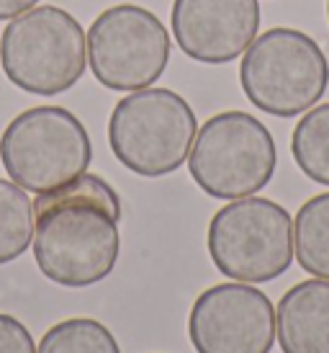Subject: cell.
Returning <instances> with one entry per match:
<instances>
[{
    "label": "cell",
    "instance_id": "1",
    "mask_svg": "<svg viewBox=\"0 0 329 353\" xmlns=\"http://www.w3.org/2000/svg\"><path fill=\"white\" fill-rule=\"evenodd\" d=\"M121 199L103 178L83 173L34 199V258L49 281L67 289L111 276L121 253Z\"/></svg>",
    "mask_w": 329,
    "mask_h": 353
},
{
    "label": "cell",
    "instance_id": "2",
    "mask_svg": "<svg viewBox=\"0 0 329 353\" xmlns=\"http://www.w3.org/2000/svg\"><path fill=\"white\" fill-rule=\"evenodd\" d=\"M240 85L262 114L293 119L324 99L329 62L319 41L290 26L257 34L244 50Z\"/></svg>",
    "mask_w": 329,
    "mask_h": 353
},
{
    "label": "cell",
    "instance_id": "3",
    "mask_svg": "<svg viewBox=\"0 0 329 353\" xmlns=\"http://www.w3.org/2000/svg\"><path fill=\"white\" fill-rule=\"evenodd\" d=\"M0 65L16 88L31 96H59L78 85L87 68V34L57 6L10 19L0 34Z\"/></svg>",
    "mask_w": 329,
    "mask_h": 353
},
{
    "label": "cell",
    "instance_id": "4",
    "mask_svg": "<svg viewBox=\"0 0 329 353\" xmlns=\"http://www.w3.org/2000/svg\"><path fill=\"white\" fill-rule=\"evenodd\" d=\"M198 121L191 103L167 88H142L121 99L108 119V145L124 168L162 178L183 165Z\"/></svg>",
    "mask_w": 329,
    "mask_h": 353
},
{
    "label": "cell",
    "instance_id": "5",
    "mask_svg": "<svg viewBox=\"0 0 329 353\" xmlns=\"http://www.w3.org/2000/svg\"><path fill=\"white\" fill-rule=\"evenodd\" d=\"M278 148L270 129L247 111H222L195 132L188 170L206 196H255L275 176Z\"/></svg>",
    "mask_w": 329,
    "mask_h": 353
},
{
    "label": "cell",
    "instance_id": "6",
    "mask_svg": "<svg viewBox=\"0 0 329 353\" xmlns=\"http://www.w3.org/2000/svg\"><path fill=\"white\" fill-rule=\"evenodd\" d=\"M206 248L226 279L268 284L293 263V216L270 199H234L211 216Z\"/></svg>",
    "mask_w": 329,
    "mask_h": 353
},
{
    "label": "cell",
    "instance_id": "7",
    "mask_svg": "<svg viewBox=\"0 0 329 353\" xmlns=\"http://www.w3.org/2000/svg\"><path fill=\"white\" fill-rule=\"evenodd\" d=\"M93 160L90 134L72 111L34 106L0 134V163L13 183L31 194H47L87 173Z\"/></svg>",
    "mask_w": 329,
    "mask_h": 353
},
{
    "label": "cell",
    "instance_id": "8",
    "mask_svg": "<svg viewBox=\"0 0 329 353\" xmlns=\"http://www.w3.org/2000/svg\"><path fill=\"white\" fill-rule=\"evenodd\" d=\"M170 62V34L152 10L121 3L87 29V65L108 90L134 93L162 78Z\"/></svg>",
    "mask_w": 329,
    "mask_h": 353
},
{
    "label": "cell",
    "instance_id": "9",
    "mask_svg": "<svg viewBox=\"0 0 329 353\" xmlns=\"http://www.w3.org/2000/svg\"><path fill=\"white\" fill-rule=\"evenodd\" d=\"M195 353H270L275 307L257 286L232 281L198 294L188 317Z\"/></svg>",
    "mask_w": 329,
    "mask_h": 353
},
{
    "label": "cell",
    "instance_id": "10",
    "mask_svg": "<svg viewBox=\"0 0 329 353\" xmlns=\"http://www.w3.org/2000/svg\"><path fill=\"white\" fill-rule=\"evenodd\" d=\"M173 39L185 57L204 65H226L242 57L260 31L257 0H175Z\"/></svg>",
    "mask_w": 329,
    "mask_h": 353
},
{
    "label": "cell",
    "instance_id": "11",
    "mask_svg": "<svg viewBox=\"0 0 329 353\" xmlns=\"http://www.w3.org/2000/svg\"><path fill=\"white\" fill-rule=\"evenodd\" d=\"M275 338L283 353H329V281L306 279L281 296Z\"/></svg>",
    "mask_w": 329,
    "mask_h": 353
},
{
    "label": "cell",
    "instance_id": "12",
    "mask_svg": "<svg viewBox=\"0 0 329 353\" xmlns=\"http://www.w3.org/2000/svg\"><path fill=\"white\" fill-rule=\"evenodd\" d=\"M293 258L306 274L329 281V191L301 204L293 219Z\"/></svg>",
    "mask_w": 329,
    "mask_h": 353
},
{
    "label": "cell",
    "instance_id": "13",
    "mask_svg": "<svg viewBox=\"0 0 329 353\" xmlns=\"http://www.w3.org/2000/svg\"><path fill=\"white\" fill-rule=\"evenodd\" d=\"M290 155L304 176L329 186V103L309 108L290 134Z\"/></svg>",
    "mask_w": 329,
    "mask_h": 353
},
{
    "label": "cell",
    "instance_id": "14",
    "mask_svg": "<svg viewBox=\"0 0 329 353\" xmlns=\"http://www.w3.org/2000/svg\"><path fill=\"white\" fill-rule=\"evenodd\" d=\"M34 240V201L26 188L0 178V265L13 263Z\"/></svg>",
    "mask_w": 329,
    "mask_h": 353
},
{
    "label": "cell",
    "instance_id": "15",
    "mask_svg": "<svg viewBox=\"0 0 329 353\" xmlns=\"http://www.w3.org/2000/svg\"><path fill=\"white\" fill-rule=\"evenodd\" d=\"M36 353H121L114 333L93 317H70L52 325Z\"/></svg>",
    "mask_w": 329,
    "mask_h": 353
},
{
    "label": "cell",
    "instance_id": "16",
    "mask_svg": "<svg viewBox=\"0 0 329 353\" xmlns=\"http://www.w3.org/2000/svg\"><path fill=\"white\" fill-rule=\"evenodd\" d=\"M0 353H36V343L29 327L3 312H0Z\"/></svg>",
    "mask_w": 329,
    "mask_h": 353
},
{
    "label": "cell",
    "instance_id": "17",
    "mask_svg": "<svg viewBox=\"0 0 329 353\" xmlns=\"http://www.w3.org/2000/svg\"><path fill=\"white\" fill-rule=\"evenodd\" d=\"M39 0H0V21H10L26 13V10L36 8Z\"/></svg>",
    "mask_w": 329,
    "mask_h": 353
},
{
    "label": "cell",
    "instance_id": "18",
    "mask_svg": "<svg viewBox=\"0 0 329 353\" xmlns=\"http://www.w3.org/2000/svg\"><path fill=\"white\" fill-rule=\"evenodd\" d=\"M327 19H329V0H327Z\"/></svg>",
    "mask_w": 329,
    "mask_h": 353
}]
</instances>
